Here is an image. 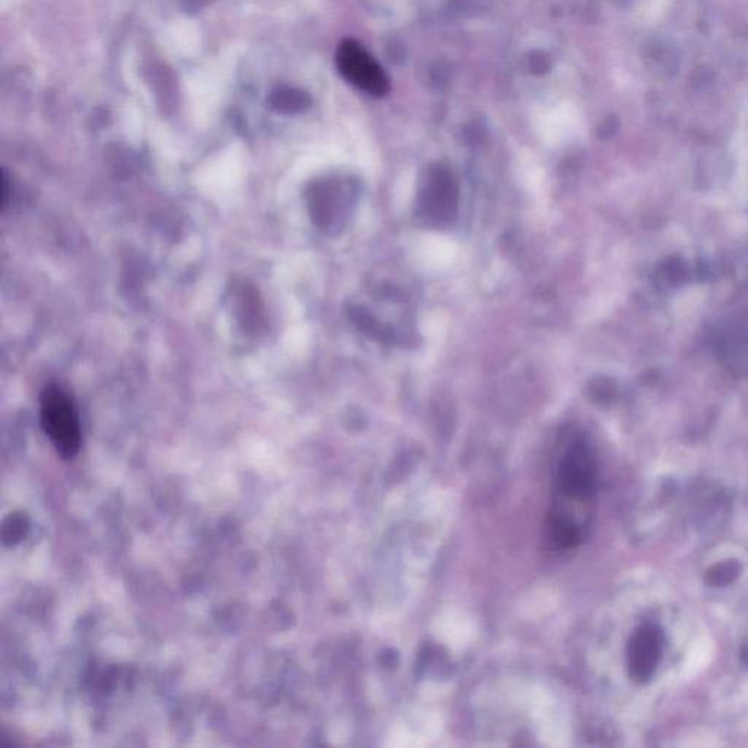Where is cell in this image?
Returning a JSON list of instances; mask_svg holds the SVG:
<instances>
[{
	"mask_svg": "<svg viewBox=\"0 0 748 748\" xmlns=\"http://www.w3.org/2000/svg\"><path fill=\"white\" fill-rule=\"evenodd\" d=\"M597 459L582 437L564 448L553 478V499L544 525L548 550L564 553L585 540L597 494Z\"/></svg>",
	"mask_w": 748,
	"mask_h": 748,
	"instance_id": "6da1fadb",
	"label": "cell"
},
{
	"mask_svg": "<svg viewBox=\"0 0 748 748\" xmlns=\"http://www.w3.org/2000/svg\"><path fill=\"white\" fill-rule=\"evenodd\" d=\"M664 649V633L656 624L637 627L627 646L629 674L637 683H646L654 677Z\"/></svg>",
	"mask_w": 748,
	"mask_h": 748,
	"instance_id": "5b68a950",
	"label": "cell"
},
{
	"mask_svg": "<svg viewBox=\"0 0 748 748\" xmlns=\"http://www.w3.org/2000/svg\"><path fill=\"white\" fill-rule=\"evenodd\" d=\"M337 65L342 76L360 90L373 95L388 93L385 72L356 41L347 40L339 46Z\"/></svg>",
	"mask_w": 748,
	"mask_h": 748,
	"instance_id": "277c9868",
	"label": "cell"
},
{
	"mask_svg": "<svg viewBox=\"0 0 748 748\" xmlns=\"http://www.w3.org/2000/svg\"><path fill=\"white\" fill-rule=\"evenodd\" d=\"M459 187L448 170L431 171L418 195V214L433 224H446L458 211Z\"/></svg>",
	"mask_w": 748,
	"mask_h": 748,
	"instance_id": "3957f363",
	"label": "cell"
},
{
	"mask_svg": "<svg viewBox=\"0 0 748 748\" xmlns=\"http://www.w3.org/2000/svg\"><path fill=\"white\" fill-rule=\"evenodd\" d=\"M740 564L737 561H724L716 564L708 573H706V583L711 586L730 585L740 575Z\"/></svg>",
	"mask_w": 748,
	"mask_h": 748,
	"instance_id": "8992f818",
	"label": "cell"
},
{
	"mask_svg": "<svg viewBox=\"0 0 748 748\" xmlns=\"http://www.w3.org/2000/svg\"><path fill=\"white\" fill-rule=\"evenodd\" d=\"M27 529V519H25L24 516H9V518L6 519L5 524H3V544L11 547V545L19 543V541L22 540V537H24L25 532H27Z\"/></svg>",
	"mask_w": 748,
	"mask_h": 748,
	"instance_id": "52a82bcc",
	"label": "cell"
},
{
	"mask_svg": "<svg viewBox=\"0 0 748 748\" xmlns=\"http://www.w3.org/2000/svg\"><path fill=\"white\" fill-rule=\"evenodd\" d=\"M40 417L44 433L49 436L63 459H72L81 448V424L74 401L60 386L50 385L40 396Z\"/></svg>",
	"mask_w": 748,
	"mask_h": 748,
	"instance_id": "7a4b0ae2",
	"label": "cell"
},
{
	"mask_svg": "<svg viewBox=\"0 0 748 748\" xmlns=\"http://www.w3.org/2000/svg\"><path fill=\"white\" fill-rule=\"evenodd\" d=\"M271 103L272 107L280 110V112H294L297 107L301 106L299 95L293 94L291 91H281V93L272 95Z\"/></svg>",
	"mask_w": 748,
	"mask_h": 748,
	"instance_id": "ba28073f",
	"label": "cell"
}]
</instances>
